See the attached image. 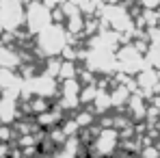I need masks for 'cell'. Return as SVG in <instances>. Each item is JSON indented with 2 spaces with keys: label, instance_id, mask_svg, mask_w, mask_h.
Masks as SVG:
<instances>
[{
  "label": "cell",
  "instance_id": "6da1fadb",
  "mask_svg": "<svg viewBox=\"0 0 160 158\" xmlns=\"http://www.w3.org/2000/svg\"><path fill=\"white\" fill-rule=\"evenodd\" d=\"M13 115H15V102L11 98H2L0 100V119L4 124H9L13 119Z\"/></svg>",
  "mask_w": 160,
  "mask_h": 158
},
{
  "label": "cell",
  "instance_id": "7a4b0ae2",
  "mask_svg": "<svg viewBox=\"0 0 160 158\" xmlns=\"http://www.w3.org/2000/svg\"><path fill=\"white\" fill-rule=\"evenodd\" d=\"M115 147V132H104L98 141V150L100 154H110V150Z\"/></svg>",
  "mask_w": 160,
  "mask_h": 158
},
{
  "label": "cell",
  "instance_id": "3957f363",
  "mask_svg": "<svg viewBox=\"0 0 160 158\" xmlns=\"http://www.w3.org/2000/svg\"><path fill=\"white\" fill-rule=\"evenodd\" d=\"M13 87V74L9 69H0V89H9Z\"/></svg>",
  "mask_w": 160,
  "mask_h": 158
},
{
  "label": "cell",
  "instance_id": "277c9868",
  "mask_svg": "<svg viewBox=\"0 0 160 158\" xmlns=\"http://www.w3.org/2000/svg\"><path fill=\"white\" fill-rule=\"evenodd\" d=\"M9 139V128L4 126V128H0V141H7Z\"/></svg>",
  "mask_w": 160,
  "mask_h": 158
}]
</instances>
